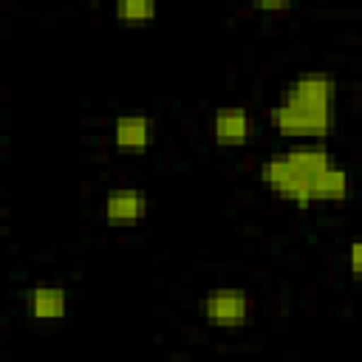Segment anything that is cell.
Segmentation results:
<instances>
[{
	"label": "cell",
	"mask_w": 362,
	"mask_h": 362,
	"mask_svg": "<svg viewBox=\"0 0 362 362\" xmlns=\"http://www.w3.org/2000/svg\"><path fill=\"white\" fill-rule=\"evenodd\" d=\"M337 79L325 71L297 74L277 105L269 107V122L280 136L297 141H320L334 124Z\"/></svg>",
	"instance_id": "cell-1"
},
{
	"label": "cell",
	"mask_w": 362,
	"mask_h": 362,
	"mask_svg": "<svg viewBox=\"0 0 362 362\" xmlns=\"http://www.w3.org/2000/svg\"><path fill=\"white\" fill-rule=\"evenodd\" d=\"M257 175H260V184H263L269 192L280 195L283 201L294 204L297 209L314 206V201H311V184L288 164V158H286L283 153H274V156L263 158Z\"/></svg>",
	"instance_id": "cell-2"
},
{
	"label": "cell",
	"mask_w": 362,
	"mask_h": 362,
	"mask_svg": "<svg viewBox=\"0 0 362 362\" xmlns=\"http://www.w3.org/2000/svg\"><path fill=\"white\" fill-rule=\"evenodd\" d=\"M201 314L215 328H243L252 320V297L243 288H209L201 300Z\"/></svg>",
	"instance_id": "cell-3"
},
{
	"label": "cell",
	"mask_w": 362,
	"mask_h": 362,
	"mask_svg": "<svg viewBox=\"0 0 362 362\" xmlns=\"http://www.w3.org/2000/svg\"><path fill=\"white\" fill-rule=\"evenodd\" d=\"M147 195L141 189H133V187H119V189H110L105 195V204H102V212H105V221L113 223V226H124V223H139L144 215H147Z\"/></svg>",
	"instance_id": "cell-4"
},
{
	"label": "cell",
	"mask_w": 362,
	"mask_h": 362,
	"mask_svg": "<svg viewBox=\"0 0 362 362\" xmlns=\"http://www.w3.org/2000/svg\"><path fill=\"white\" fill-rule=\"evenodd\" d=\"M252 136V116L240 105L218 107L212 116V139L221 147H240Z\"/></svg>",
	"instance_id": "cell-5"
},
{
	"label": "cell",
	"mask_w": 362,
	"mask_h": 362,
	"mask_svg": "<svg viewBox=\"0 0 362 362\" xmlns=\"http://www.w3.org/2000/svg\"><path fill=\"white\" fill-rule=\"evenodd\" d=\"M25 308L40 322H57L68 314V288L57 283H37L25 291Z\"/></svg>",
	"instance_id": "cell-6"
},
{
	"label": "cell",
	"mask_w": 362,
	"mask_h": 362,
	"mask_svg": "<svg viewBox=\"0 0 362 362\" xmlns=\"http://www.w3.org/2000/svg\"><path fill=\"white\" fill-rule=\"evenodd\" d=\"M153 141V122L144 113H122L113 119V144L127 153H141Z\"/></svg>",
	"instance_id": "cell-7"
},
{
	"label": "cell",
	"mask_w": 362,
	"mask_h": 362,
	"mask_svg": "<svg viewBox=\"0 0 362 362\" xmlns=\"http://www.w3.org/2000/svg\"><path fill=\"white\" fill-rule=\"evenodd\" d=\"M348 192H351V178H348V173H345L342 167H337V164L325 167V170L317 175L314 187H311L314 204H342V201L348 198Z\"/></svg>",
	"instance_id": "cell-8"
},
{
	"label": "cell",
	"mask_w": 362,
	"mask_h": 362,
	"mask_svg": "<svg viewBox=\"0 0 362 362\" xmlns=\"http://www.w3.org/2000/svg\"><path fill=\"white\" fill-rule=\"evenodd\" d=\"M158 0H113V14L116 20L127 25H144L156 17Z\"/></svg>",
	"instance_id": "cell-9"
},
{
	"label": "cell",
	"mask_w": 362,
	"mask_h": 362,
	"mask_svg": "<svg viewBox=\"0 0 362 362\" xmlns=\"http://www.w3.org/2000/svg\"><path fill=\"white\" fill-rule=\"evenodd\" d=\"M348 269H351V274L356 280L362 277V240H351V246H348Z\"/></svg>",
	"instance_id": "cell-10"
},
{
	"label": "cell",
	"mask_w": 362,
	"mask_h": 362,
	"mask_svg": "<svg viewBox=\"0 0 362 362\" xmlns=\"http://www.w3.org/2000/svg\"><path fill=\"white\" fill-rule=\"evenodd\" d=\"M252 6L257 11H283L291 6V0H252Z\"/></svg>",
	"instance_id": "cell-11"
}]
</instances>
